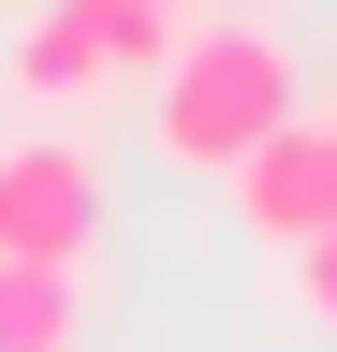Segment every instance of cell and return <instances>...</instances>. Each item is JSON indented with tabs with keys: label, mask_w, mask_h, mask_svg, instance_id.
<instances>
[{
	"label": "cell",
	"mask_w": 337,
	"mask_h": 352,
	"mask_svg": "<svg viewBox=\"0 0 337 352\" xmlns=\"http://www.w3.org/2000/svg\"><path fill=\"white\" fill-rule=\"evenodd\" d=\"M89 338V264H15L0 250V352H73Z\"/></svg>",
	"instance_id": "5b68a950"
},
{
	"label": "cell",
	"mask_w": 337,
	"mask_h": 352,
	"mask_svg": "<svg viewBox=\"0 0 337 352\" xmlns=\"http://www.w3.org/2000/svg\"><path fill=\"white\" fill-rule=\"evenodd\" d=\"M279 294H293V308H308V323L337 338V220H323V235H293V250H279Z\"/></svg>",
	"instance_id": "8992f818"
},
{
	"label": "cell",
	"mask_w": 337,
	"mask_h": 352,
	"mask_svg": "<svg viewBox=\"0 0 337 352\" xmlns=\"http://www.w3.org/2000/svg\"><path fill=\"white\" fill-rule=\"evenodd\" d=\"M308 103V74H293V44L264 15H220V30H176L161 44V74H147V147L176 162V176H220L264 118Z\"/></svg>",
	"instance_id": "6da1fadb"
},
{
	"label": "cell",
	"mask_w": 337,
	"mask_h": 352,
	"mask_svg": "<svg viewBox=\"0 0 337 352\" xmlns=\"http://www.w3.org/2000/svg\"><path fill=\"white\" fill-rule=\"evenodd\" d=\"M89 235H103V162L73 132L0 147V250L15 264H89Z\"/></svg>",
	"instance_id": "3957f363"
},
{
	"label": "cell",
	"mask_w": 337,
	"mask_h": 352,
	"mask_svg": "<svg viewBox=\"0 0 337 352\" xmlns=\"http://www.w3.org/2000/svg\"><path fill=\"white\" fill-rule=\"evenodd\" d=\"M176 15H191V0H176Z\"/></svg>",
	"instance_id": "52a82bcc"
},
{
	"label": "cell",
	"mask_w": 337,
	"mask_h": 352,
	"mask_svg": "<svg viewBox=\"0 0 337 352\" xmlns=\"http://www.w3.org/2000/svg\"><path fill=\"white\" fill-rule=\"evenodd\" d=\"M117 15H132V0H45V15L15 30V88H30V103L117 88Z\"/></svg>",
	"instance_id": "277c9868"
},
{
	"label": "cell",
	"mask_w": 337,
	"mask_h": 352,
	"mask_svg": "<svg viewBox=\"0 0 337 352\" xmlns=\"http://www.w3.org/2000/svg\"><path fill=\"white\" fill-rule=\"evenodd\" d=\"M220 191H235V220H249L264 250L323 235V220H337V118H308V103H293V118H264V132L220 162Z\"/></svg>",
	"instance_id": "7a4b0ae2"
}]
</instances>
